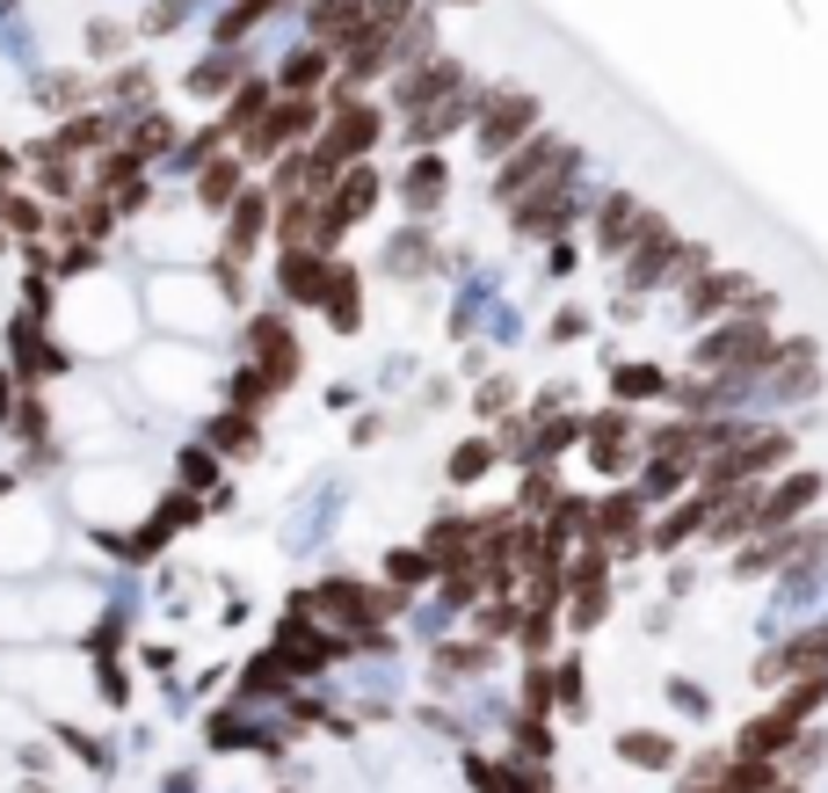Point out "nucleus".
<instances>
[{
	"label": "nucleus",
	"instance_id": "nucleus-1",
	"mask_svg": "<svg viewBox=\"0 0 828 793\" xmlns=\"http://www.w3.org/2000/svg\"><path fill=\"white\" fill-rule=\"evenodd\" d=\"M371 139H379V117H371L363 103H342V117L328 124V154H320V160H328V168H342V160L363 154Z\"/></svg>",
	"mask_w": 828,
	"mask_h": 793
},
{
	"label": "nucleus",
	"instance_id": "nucleus-2",
	"mask_svg": "<svg viewBox=\"0 0 828 793\" xmlns=\"http://www.w3.org/2000/svg\"><path fill=\"white\" fill-rule=\"evenodd\" d=\"M821 663H828V626H814L807 641H793V648L763 655V663H756V677H763V685H777V677H793V670H821Z\"/></svg>",
	"mask_w": 828,
	"mask_h": 793
},
{
	"label": "nucleus",
	"instance_id": "nucleus-3",
	"mask_svg": "<svg viewBox=\"0 0 828 793\" xmlns=\"http://www.w3.org/2000/svg\"><path fill=\"white\" fill-rule=\"evenodd\" d=\"M531 117H538V103H531V95H501V103H495V117L480 124V146H487V154H501V146L517 139V131H531Z\"/></svg>",
	"mask_w": 828,
	"mask_h": 793
},
{
	"label": "nucleus",
	"instance_id": "nucleus-4",
	"mask_svg": "<svg viewBox=\"0 0 828 793\" xmlns=\"http://www.w3.org/2000/svg\"><path fill=\"white\" fill-rule=\"evenodd\" d=\"M312 117H320V109H312L306 95H291V103L276 109V117H262V124H255V154H276V146H284V139H298V131H312Z\"/></svg>",
	"mask_w": 828,
	"mask_h": 793
},
{
	"label": "nucleus",
	"instance_id": "nucleus-5",
	"mask_svg": "<svg viewBox=\"0 0 828 793\" xmlns=\"http://www.w3.org/2000/svg\"><path fill=\"white\" fill-rule=\"evenodd\" d=\"M785 452H793V444H785V437H756V444H749V452H734V458H726V466H712V480H720V488H734V480H742V474H763V466H777V458H785Z\"/></svg>",
	"mask_w": 828,
	"mask_h": 793
},
{
	"label": "nucleus",
	"instance_id": "nucleus-6",
	"mask_svg": "<svg viewBox=\"0 0 828 793\" xmlns=\"http://www.w3.org/2000/svg\"><path fill=\"white\" fill-rule=\"evenodd\" d=\"M698 357H705V364H756V357H771V350H763L756 328H720Z\"/></svg>",
	"mask_w": 828,
	"mask_h": 793
},
{
	"label": "nucleus",
	"instance_id": "nucleus-7",
	"mask_svg": "<svg viewBox=\"0 0 828 793\" xmlns=\"http://www.w3.org/2000/svg\"><path fill=\"white\" fill-rule=\"evenodd\" d=\"M814 495H821V474H793V480H785V488L771 495V503H763V525H793V517L807 510Z\"/></svg>",
	"mask_w": 828,
	"mask_h": 793
},
{
	"label": "nucleus",
	"instance_id": "nucleus-8",
	"mask_svg": "<svg viewBox=\"0 0 828 793\" xmlns=\"http://www.w3.org/2000/svg\"><path fill=\"white\" fill-rule=\"evenodd\" d=\"M312 30H320V36H349V44H357L363 0H320V8H312Z\"/></svg>",
	"mask_w": 828,
	"mask_h": 793
},
{
	"label": "nucleus",
	"instance_id": "nucleus-9",
	"mask_svg": "<svg viewBox=\"0 0 828 793\" xmlns=\"http://www.w3.org/2000/svg\"><path fill=\"white\" fill-rule=\"evenodd\" d=\"M618 750H625V758H633V764H647V772L676 758V742H669V736H655V728H633V736H625Z\"/></svg>",
	"mask_w": 828,
	"mask_h": 793
},
{
	"label": "nucleus",
	"instance_id": "nucleus-10",
	"mask_svg": "<svg viewBox=\"0 0 828 793\" xmlns=\"http://www.w3.org/2000/svg\"><path fill=\"white\" fill-rule=\"evenodd\" d=\"M545 160H560V146H531V154H517V168H509V176H501V197H517L523 190V182H538V176H545Z\"/></svg>",
	"mask_w": 828,
	"mask_h": 793
},
{
	"label": "nucleus",
	"instance_id": "nucleus-11",
	"mask_svg": "<svg viewBox=\"0 0 828 793\" xmlns=\"http://www.w3.org/2000/svg\"><path fill=\"white\" fill-rule=\"evenodd\" d=\"M639 503L633 495H618V503H604V510H596V539H639Z\"/></svg>",
	"mask_w": 828,
	"mask_h": 793
},
{
	"label": "nucleus",
	"instance_id": "nucleus-12",
	"mask_svg": "<svg viewBox=\"0 0 828 793\" xmlns=\"http://www.w3.org/2000/svg\"><path fill=\"white\" fill-rule=\"evenodd\" d=\"M233 197H241V168H233V160H219V168L204 176V204H211V212H225Z\"/></svg>",
	"mask_w": 828,
	"mask_h": 793
},
{
	"label": "nucleus",
	"instance_id": "nucleus-13",
	"mask_svg": "<svg viewBox=\"0 0 828 793\" xmlns=\"http://www.w3.org/2000/svg\"><path fill=\"white\" fill-rule=\"evenodd\" d=\"M407 197H414V204H436V197H444V160H414Z\"/></svg>",
	"mask_w": 828,
	"mask_h": 793
},
{
	"label": "nucleus",
	"instance_id": "nucleus-14",
	"mask_svg": "<svg viewBox=\"0 0 828 793\" xmlns=\"http://www.w3.org/2000/svg\"><path fill=\"white\" fill-rule=\"evenodd\" d=\"M262 212H269L262 197H241V212H233V255H241V247H255V233H262Z\"/></svg>",
	"mask_w": 828,
	"mask_h": 793
},
{
	"label": "nucleus",
	"instance_id": "nucleus-15",
	"mask_svg": "<svg viewBox=\"0 0 828 793\" xmlns=\"http://www.w3.org/2000/svg\"><path fill=\"white\" fill-rule=\"evenodd\" d=\"M487 466H495V444H466V452L450 458V480H480Z\"/></svg>",
	"mask_w": 828,
	"mask_h": 793
},
{
	"label": "nucleus",
	"instance_id": "nucleus-16",
	"mask_svg": "<svg viewBox=\"0 0 828 793\" xmlns=\"http://www.w3.org/2000/svg\"><path fill=\"white\" fill-rule=\"evenodd\" d=\"M821 691H828V685H821V677H807V685H799V691H793V699L777 706V713H785V721H793V728H799V721H807V713H814V706H821Z\"/></svg>",
	"mask_w": 828,
	"mask_h": 793
},
{
	"label": "nucleus",
	"instance_id": "nucleus-17",
	"mask_svg": "<svg viewBox=\"0 0 828 793\" xmlns=\"http://www.w3.org/2000/svg\"><path fill=\"white\" fill-rule=\"evenodd\" d=\"M618 393H625V401H633V393H661V371H647V364L618 371Z\"/></svg>",
	"mask_w": 828,
	"mask_h": 793
},
{
	"label": "nucleus",
	"instance_id": "nucleus-18",
	"mask_svg": "<svg viewBox=\"0 0 828 793\" xmlns=\"http://www.w3.org/2000/svg\"><path fill=\"white\" fill-rule=\"evenodd\" d=\"M385 575H393V582H422V575H429V561H422V553H393Z\"/></svg>",
	"mask_w": 828,
	"mask_h": 793
},
{
	"label": "nucleus",
	"instance_id": "nucleus-19",
	"mask_svg": "<svg viewBox=\"0 0 828 793\" xmlns=\"http://www.w3.org/2000/svg\"><path fill=\"white\" fill-rule=\"evenodd\" d=\"M225 81H233V59H225V66H197V73H190V88H197V95L225 88Z\"/></svg>",
	"mask_w": 828,
	"mask_h": 793
},
{
	"label": "nucleus",
	"instance_id": "nucleus-20",
	"mask_svg": "<svg viewBox=\"0 0 828 793\" xmlns=\"http://www.w3.org/2000/svg\"><path fill=\"white\" fill-rule=\"evenodd\" d=\"M0 176H8V146H0Z\"/></svg>",
	"mask_w": 828,
	"mask_h": 793
},
{
	"label": "nucleus",
	"instance_id": "nucleus-21",
	"mask_svg": "<svg viewBox=\"0 0 828 793\" xmlns=\"http://www.w3.org/2000/svg\"><path fill=\"white\" fill-rule=\"evenodd\" d=\"M771 793H793V786H771Z\"/></svg>",
	"mask_w": 828,
	"mask_h": 793
}]
</instances>
